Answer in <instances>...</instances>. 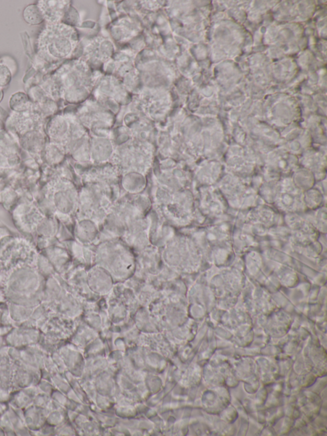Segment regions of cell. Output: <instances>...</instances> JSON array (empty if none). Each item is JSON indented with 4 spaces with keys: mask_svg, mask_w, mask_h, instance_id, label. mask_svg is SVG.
<instances>
[{
    "mask_svg": "<svg viewBox=\"0 0 327 436\" xmlns=\"http://www.w3.org/2000/svg\"><path fill=\"white\" fill-rule=\"evenodd\" d=\"M10 79V73H9L6 67H0V86H5Z\"/></svg>",
    "mask_w": 327,
    "mask_h": 436,
    "instance_id": "7a4b0ae2",
    "label": "cell"
},
{
    "mask_svg": "<svg viewBox=\"0 0 327 436\" xmlns=\"http://www.w3.org/2000/svg\"><path fill=\"white\" fill-rule=\"evenodd\" d=\"M23 17L26 22L32 25L41 24L44 21L41 10L36 5L27 7L23 13Z\"/></svg>",
    "mask_w": 327,
    "mask_h": 436,
    "instance_id": "6da1fadb",
    "label": "cell"
},
{
    "mask_svg": "<svg viewBox=\"0 0 327 436\" xmlns=\"http://www.w3.org/2000/svg\"><path fill=\"white\" fill-rule=\"evenodd\" d=\"M2 91H0V101H1V98H2Z\"/></svg>",
    "mask_w": 327,
    "mask_h": 436,
    "instance_id": "3957f363",
    "label": "cell"
}]
</instances>
